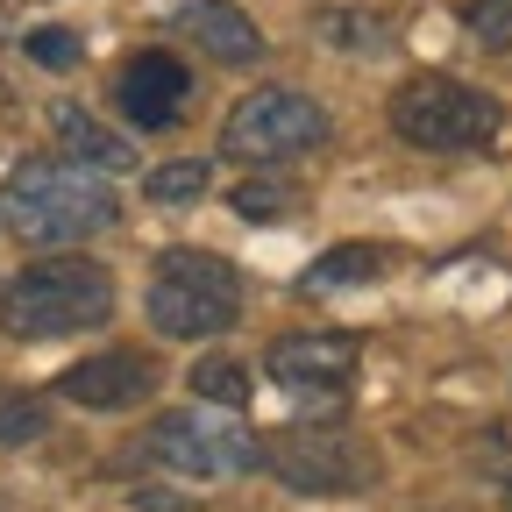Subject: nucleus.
Returning a JSON list of instances; mask_svg holds the SVG:
<instances>
[{"label":"nucleus","mask_w":512,"mask_h":512,"mask_svg":"<svg viewBox=\"0 0 512 512\" xmlns=\"http://www.w3.org/2000/svg\"><path fill=\"white\" fill-rule=\"evenodd\" d=\"M157 392V363L143 349H107L64 370V399L86 406V413H121V406H143Z\"/></svg>","instance_id":"9"},{"label":"nucleus","mask_w":512,"mask_h":512,"mask_svg":"<svg viewBox=\"0 0 512 512\" xmlns=\"http://www.w3.org/2000/svg\"><path fill=\"white\" fill-rule=\"evenodd\" d=\"M192 392H200L207 406H221V413H242L249 392H256V377H249V363H235V356H207L200 370H192Z\"/></svg>","instance_id":"13"},{"label":"nucleus","mask_w":512,"mask_h":512,"mask_svg":"<svg viewBox=\"0 0 512 512\" xmlns=\"http://www.w3.org/2000/svg\"><path fill=\"white\" fill-rule=\"evenodd\" d=\"M470 36L484 50H512V0H477V8H470Z\"/></svg>","instance_id":"19"},{"label":"nucleus","mask_w":512,"mask_h":512,"mask_svg":"<svg viewBox=\"0 0 512 512\" xmlns=\"http://www.w3.org/2000/svg\"><path fill=\"white\" fill-rule=\"evenodd\" d=\"M299 207V192H285V185H235V214H249V221H278V214H292Z\"/></svg>","instance_id":"18"},{"label":"nucleus","mask_w":512,"mask_h":512,"mask_svg":"<svg viewBox=\"0 0 512 512\" xmlns=\"http://www.w3.org/2000/svg\"><path fill=\"white\" fill-rule=\"evenodd\" d=\"M207 178H214V171H207L200 157L157 164V171H150V200H157V207H192V200H200V192H207Z\"/></svg>","instance_id":"15"},{"label":"nucleus","mask_w":512,"mask_h":512,"mask_svg":"<svg viewBox=\"0 0 512 512\" xmlns=\"http://www.w3.org/2000/svg\"><path fill=\"white\" fill-rule=\"evenodd\" d=\"M0 221H8L22 242L57 249V242H86L114 221V192L79 171V164H57V157H29L8 192H0Z\"/></svg>","instance_id":"2"},{"label":"nucleus","mask_w":512,"mask_h":512,"mask_svg":"<svg viewBox=\"0 0 512 512\" xmlns=\"http://www.w3.org/2000/svg\"><path fill=\"white\" fill-rule=\"evenodd\" d=\"M264 463L278 470L285 491H306V498H342L377 484V448L349 427H285L278 448H264Z\"/></svg>","instance_id":"6"},{"label":"nucleus","mask_w":512,"mask_h":512,"mask_svg":"<svg viewBox=\"0 0 512 512\" xmlns=\"http://www.w3.org/2000/svg\"><path fill=\"white\" fill-rule=\"evenodd\" d=\"M320 36H328L335 50H384V43H392L384 22L363 15V8H320Z\"/></svg>","instance_id":"16"},{"label":"nucleus","mask_w":512,"mask_h":512,"mask_svg":"<svg viewBox=\"0 0 512 512\" xmlns=\"http://www.w3.org/2000/svg\"><path fill=\"white\" fill-rule=\"evenodd\" d=\"M150 463L192 484H221V477H249L264 463V448L249 427H235V413H164L150 427Z\"/></svg>","instance_id":"7"},{"label":"nucleus","mask_w":512,"mask_h":512,"mask_svg":"<svg viewBox=\"0 0 512 512\" xmlns=\"http://www.w3.org/2000/svg\"><path fill=\"white\" fill-rule=\"evenodd\" d=\"M0 8H8V0H0Z\"/></svg>","instance_id":"21"},{"label":"nucleus","mask_w":512,"mask_h":512,"mask_svg":"<svg viewBox=\"0 0 512 512\" xmlns=\"http://www.w3.org/2000/svg\"><path fill=\"white\" fill-rule=\"evenodd\" d=\"M363 363V342L342 328H306V335H278L264 370L285 384V392H349Z\"/></svg>","instance_id":"8"},{"label":"nucleus","mask_w":512,"mask_h":512,"mask_svg":"<svg viewBox=\"0 0 512 512\" xmlns=\"http://www.w3.org/2000/svg\"><path fill=\"white\" fill-rule=\"evenodd\" d=\"M498 121H505V107L463 79H406L392 93V136L413 150H434V157L484 150L498 136Z\"/></svg>","instance_id":"4"},{"label":"nucleus","mask_w":512,"mask_h":512,"mask_svg":"<svg viewBox=\"0 0 512 512\" xmlns=\"http://www.w3.org/2000/svg\"><path fill=\"white\" fill-rule=\"evenodd\" d=\"M143 313H150V328L171 335V342H207V335L235 328V320H242L235 264H228V256H207V249L157 256L150 292H143Z\"/></svg>","instance_id":"3"},{"label":"nucleus","mask_w":512,"mask_h":512,"mask_svg":"<svg viewBox=\"0 0 512 512\" xmlns=\"http://www.w3.org/2000/svg\"><path fill=\"white\" fill-rule=\"evenodd\" d=\"M178 29L200 43L214 64H256V57H264L256 22L242 8H228V0H178Z\"/></svg>","instance_id":"11"},{"label":"nucleus","mask_w":512,"mask_h":512,"mask_svg":"<svg viewBox=\"0 0 512 512\" xmlns=\"http://www.w3.org/2000/svg\"><path fill=\"white\" fill-rule=\"evenodd\" d=\"M29 57H36V64H50V72H72L86 50H79V36H72V29H29Z\"/></svg>","instance_id":"20"},{"label":"nucleus","mask_w":512,"mask_h":512,"mask_svg":"<svg viewBox=\"0 0 512 512\" xmlns=\"http://www.w3.org/2000/svg\"><path fill=\"white\" fill-rule=\"evenodd\" d=\"M50 427V406L29 399V392H0V448H15V441H36Z\"/></svg>","instance_id":"17"},{"label":"nucleus","mask_w":512,"mask_h":512,"mask_svg":"<svg viewBox=\"0 0 512 512\" xmlns=\"http://www.w3.org/2000/svg\"><path fill=\"white\" fill-rule=\"evenodd\" d=\"M221 143L242 164H292V157H313L328 143V114H320V100H306L292 86H264V93L228 107Z\"/></svg>","instance_id":"5"},{"label":"nucleus","mask_w":512,"mask_h":512,"mask_svg":"<svg viewBox=\"0 0 512 512\" xmlns=\"http://www.w3.org/2000/svg\"><path fill=\"white\" fill-rule=\"evenodd\" d=\"M0 512H8V505H0Z\"/></svg>","instance_id":"22"},{"label":"nucleus","mask_w":512,"mask_h":512,"mask_svg":"<svg viewBox=\"0 0 512 512\" xmlns=\"http://www.w3.org/2000/svg\"><path fill=\"white\" fill-rule=\"evenodd\" d=\"M114 100L121 114L136 121V128H171L192 100V79H185V64L171 50H136L121 64V79H114Z\"/></svg>","instance_id":"10"},{"label":"nucleus","mask_w":512,"mask_h":512,"mask_svg":"<svg viewBox=\"0 0 512 512\" xmlns=\"http://www.w3.org/2000/svg\"><path fill=\"white\" fill-rule=\"evenodd\" d=\"M114 313V278L93 256H43L0 292V328L22 342H64Z\"/></svg>","instance_id":"1"},{"label":"nucleus","mask_w":512,"mask_h":512,"mask_svg":"<svg viewBox=\"0 0 512 512\" xmlns=\"http://www.w3.org/2000/svg\"><path fill=\"white\" fill-rule=\"evenodd\" d=\"M50 128H57V143L72 150L79 164H100V171H128V143H121V136H107V128H100V121H93L86 107H72V100H57Z\"/></svg>","instance_id":"12"},{"label":"nucleus","mask_w":512,"mask_h":512,"mask_svg":"<svg viewBox=\"0 0 512 512\" xmlns=\"http://www.w3.org/2000/svg\"><path fill=\"white\" fill-rule=\"evenodd\" d=\"M384 271V249H370V242H342V249H328L320 264L306 271V285H363V278H377Z\"/></svg>","instance_id":"14"}]
</instances>
